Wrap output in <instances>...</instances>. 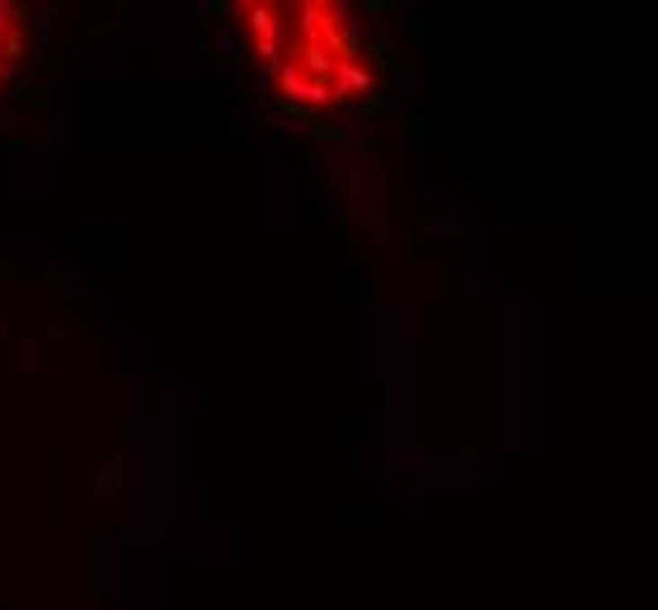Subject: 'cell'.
<instances>
[{
  "mask_svg": "<svg viewBox=\"0 0 658 610\" xmlns=\"http://www.w3.org/2000/svg\"><path fill=\"white\" fill-rule=\"evenodd\" d=\"M259 57L273 66L287 99L343 103L367 90L358 38L334 5H250Z\"/></svg>",
  "mask_w": 658,
  "mask_h": 610,
  "instance_id": "6da1fadb",
  "label": "cell"
}]
</instances>
